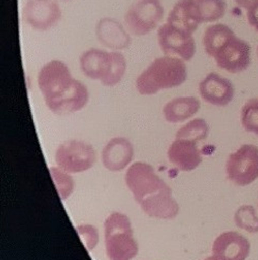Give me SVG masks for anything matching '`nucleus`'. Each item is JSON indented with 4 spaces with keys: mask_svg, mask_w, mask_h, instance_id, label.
I'll list each match as a JSON object with an SVG mask.
<instances>
[{
    "mask_svg": "<svg viewBox=\"0 0 258 260\" xmlns=\"http://www.w3.org/2000/svg\"><path fill=\"white\" fill-rule=\"evenodd\" d=\"M38 84L48 109L58 115L82 110L90 99L85 84L75 79L68 65L60 60L43 65L38 74Z\"/></svg>",
    "mask_w": 258,
    "mask_h": 260,
    "instance_id": "1",
    "label": "nucleus"
},
{
    "mask_svg": "<svg viewBox=\"0 0 258 260\" xmlns=\"http://www.w3.org/2000/svg\"><path fill=\"white\" fill-rule=\"evenodd\" d=\"M125 181L140 207L150 218H176L179 206L172 198L171 188L156 174L152 166L145 162H136L126 172Z\"/></svg>",
    "mask_w": 258,
    "mask_h": 260,
    "instance_id": "2",
    "label": "nucleus"
},
{
    "mask_svg": "<svg viewBox=\"0 0 258 260\" xmlns=\"http://www.w3.org/2000/svg\"><path fill=\"white\" fill-rule=\"evenodd\" d=\"M187 78L188 71L184 60L163 56L155 59L138 76L136 88L141 95H155L163 90L177 88Z\"/></svg>",
    "mask_w": 258,
    "mask_h": 260,
    "instance_id": "3",
    "label": "nucleus"
},
{
    "mask_svg": "<svg viewBox=\"0 0 258 260\" xmlns=\"http://www.w3.org/2000/svg\"><path fill=\"white\" fill-rule=\"evenodd\" d=\"M79 65L88 78L99 80L103 85L112 88L124 78L127 62L120 51H107L91 48L81 53Z\"/></svg>",
    "mask_w": 258,
    "mask_h": 260,
    "instance_id": "4",
    "label": "nucleus"
},
{
    "mask_svg": "<svg viewBox=\"0 0 258 260\" xmlns=\"http://www.w3.org/2000/svg\"><path fill=\"white\" fill-rule=\"evenodd\" d=\"M104 231L106 253L110 260H133L137 256L139 246L126 214L112 212L104 223Z\"/></svg>",
    "mask_w": 258,
    "mask_h": 260,
    "instance_id": "5",
    "label": "nucleus"
},
{
    "mask_svg": "<svg viewBox=\"0 0 258 260\" xmlns=\"http://www.w3.org/2000/svg\"><path fill=\"white\" fill-rule=\"evenodd\" d=\"M164 15L165 9L160 0H137L126 12V29L136 37L147 36L158 28Z\"/></svg>",
    "mask_w": 258,
    "mask_h": 260,
    "instance_id": "6",
    "label": "nucleus"
},
{
    "mask_svg": "<svg viewBox=\"0 0 258 260\" xmlns=\"http://www.w3.org/2000/svg\"><path fill=\"white\" fill-rule=\"evenodd\" d=\"M227 175L230 181L240 187L249 186L258 178V147L244 144L227 161Z\"/></svg>",
    "mask_w": 258,
    "mask_h": 260,
    "instance_id": "7",
    "label": "nucleus"
},
{
    "mask_svg": "<svg viewBox=\"0 0 258 260\" xmlns=\"http://www.w3.org/2000/svg\"><path fill=\"white\" fill-rule=\"evenodd\" d=\"M158 43L165 56L176 57L185 62L196 56L197 45L193 34L169 23L159 27Z\"/></svg>",
    "mask_w": 258,
    "mask_h": 260,
    "instance_id": "8",
    "label": "nucleus"
},
{
    "mask_svg": "<svg viewBox=\"0 0 258 260\" xmlns=\"http://www.w3.org/2000/svg\"><path fill=\"white\" fill-rule=\"evenodd\" d=\"M96 160L94 148L78 140L62 143L56 151V162L59 169L71 174L90 170Z\"/></svg>",
    "mask_w": 258,
    "mask_h": 260,
    "instance_id": "9",
    "label": "nucleus"
},
{
    "mask_svg": "<svg viewBox=\"0 0 258 260\" xmlns=\"http://www.w3.org/2000/svg\"><path fill=\"white\" fill-rule=\"evenodd\" d=\"M217 65L232 74L245 71L251 63V46L246 41L232 36L213 57Z\"/></svg>",
    "mask_w": 258,
    "mask_h": 260,
    "instance_id": "10",
    "label": "nucleus"
},
{
    "mask_svg": "<svg viewBox=\"0 0 258 260\" xmlns=\"http://www.w3.org/2000/svg\"><path fill=\"white\" fill-rule=\"evenodd\" d=\"M62 17L56 0H27L23 9L25 23L34 30L47 31L56 27Z\"/></svg>",
    "mask_w": 258,
    "mask_h": 260,
    "instance_id": "11",
    "label": "nucleus"
},
{
    "mask_svg": "<svg viewBox=\"0 0 258 260\" xmlns=\"http://www.w3.org/2000/svg\"><path fill=\"white\" fill-rule=\"evenodd\" d=\"M199 92L206 103L224 107L228 106L235 96L233 83L217 73H210L199 84Z\"/></svg>",
    "mask_w": 258,
    "mask_h": 260,
    "instance_id": "12",
    "label": "nucleus"
},
{
    "mask_svg": "<svg viewBox=\"0 0 258 260\" xmlns=\"http://www.w3.org/2000/svg\"><path fill=\"white\" fill-rule=\"evenodd\" d=\"M95 35L105 47L120 51L132 44L131 32L113 17H103L95 26Z\"/></svg>",
    "mask_w": 258,
    "mask_h": 260,
    "instance_id": "13",
    "label": "nucleus"
},
{
    "mask_svg": "<svg viewBox=\"0 0 258 260\" xmlns=\"http://www.w3.org/2000/svg\"><path fill=\"white\" fill-rule=\"evenodd\" d=\"M250 251V241L236 232L221 234L212 244V254L225 260H245Z\"/></svg>",
    "mask_w": 258,
    "mask_h": 260,
    "instance_id": "14",
    "label": "nucleus"
},
{
    "mask_svg": "<svg viewBox=\"0 0 258 260\" xmlns=\"http://www.w3.org/2000/svg\"><path fill=\"white\" fill-rule=\"evenodd\" d=\"M168 158L172 165L184 172L196 170L202 162L197 142L186 139H175L172 142L168 149Z\"/></svg>",
    "mask_w": 258,
    "mask_h": 260,
    "instance_id": "15",
    "label": "nucleus"
},
{
    "mask_svg": "<svg viewBox=\"0 0 258 260\" xmlns=\"http://www.w3.org/2000/svg\"><path fill=\"white\" fill-rule=\"evenodd\" d=\"M134 159V146L125 138L111 139L103 149L104 167L111 172L124 170Z\"/></svg>",
    "mask_w": 258,
    "mask_h": 260,
    "instance_id": "16",
    "label": "nucleus"
},
{
    "mask_svg": "<svg viewBox=\"0 0 258 260\" xmlns=\"http://www.w3.org/2000/svg\"><path fill=\"white\" fill-rule=\"evenodd\" d=\"M200 108L201 104L196 97H176V99H173L165 105L163 113L165 120L168 123L176 124L185 122L193 115H196Z\"/></svg>",
    "mask_w": 258,
    "mask_h": 260,
    "instance_id": "17",
    "label": "nucleus"
},
{
    "mask_svg": "<svg viewBox=\"0 0 258 260\" xmlns=\"http://www.w3.org/2000/svg\"><path fill=\"white\" fill-rule=\"evenodd\" d=\"M189 4L193 17L200 25L221 19L228 7L224 0H189Z\"/></svg>",
    "mask_w": 258,
    "mask_h": 260,
    "instance_id": "18",
    "label": "nucleus"
},
{
    "mask_svg": "<svg viewBox=\"0 0 258 260\" xmlns=\"http://www.w3.org/2000/svg\"><path fill=\"white\" fill-rule=\"evenodd\" d=\"M167 23L195 34L200 24L193 17L189 0H178L170 11Z\"/></svg>",
    "mask_w": 258,
    "mask_h": 260,
    "instance_id": "19",
    "label": "nucleus"
},
{
    "mask_svg": "<svg viewBox=\"0 0 258 260\" xmlns=\"http://www.w3.org/2000/svg\"><path fill=\"white\" fill-rule=\"evenodd\" d=\"M234 35V31L224 24L209 26L203 37V45L206 55L213 58L220 47Z\"/></svg>",
    "mask_w": 258,
    "mask_h": 260,
    "instance_id": "20",
    "label": "nucleus"
},
{
    "mask_svg": "<svg viewBox=\"0 0 258 260\" xmlns=\"http://www.w3.org/2000/svg\"><path fill=\"white\" fill-rule=\"evenodd\" d=\"M209 134V126L203 118H195L185 126H182L176 133V139L191 140L193 142L205 140Z\"/></svg>",
    "mask_w": 258,
    "mask_h": 260,
    "instance_id": "21",
    "label": "nucleus"
},
{
    "mask_svg": "<svg viewBox=\"0 0 258 260\" xmlns=\"http://www.w3.org/2000/svg\"><path fill=\"white\" fill-rule=\"evenodd\" d=\"M234 220L239 229L244 230L251 234L258 233V216L253 206H241L235 212Z\"/></svg>",
    "mask_w": 258,
    "mask_h": 260,
    "instance_id": "22",
    "label": "nucleus"
},
{
    "mask_svg": "<svg viewBox=\"0 0 258 260\" xmlns=\"http://www.w3.org/2000/svg\"><path fill=\"white\" fill-rule=\"evenodd\" d=\"M240 121L245 132L258 136V99H252L244 104Z\"/></svg>",
    "mask_w": 258,
    "mask_h": 260,
    "instance_id": "23",
    "label": "nucleus"
},
{
    "mask_svg": "<svg viewBox=\"0 0 258 260\" xmlns=\"http://www.w3.org/2000/svg\"><path fill=\"white\" fill-rule=\"evenodd\" d=\"M51 175L55 181V185L58 188V192L62 200H67L72 192L74 191V181L73 179L61 169L50 168Z\"/></svg>",
    "mask_w": 258,
    "mask_h": 260,
    "instance_id": "24",
    "label": "nucleus"
},
{
    "mask_svg": "<svg viewBox=\"0 0 258 260\" xmlns=\"http://www.w3.org/2000/svg\"><path fill=\"white\" fill-rule=\"evenodd\" d=\"M76 231L87 250L89 252L92 251L99 242V234L95 227L91 225H81L76 227Z\"/></svg>",
    "mask_w": 258,
    "mask_h": 260,
    "instance_id": "25",
    "label": "nucleus"
},
{
    "mask_svg": "<svg viewBox=\"0 0 258 260\" xmlns=\"http://www.w3.org/2000/svg\"><path fill=\"white\" fill-rule=\"evenodd\" d=\"M249 24L258 32V5L248 10Z\"/></svg>",
    "mask_w": 258,
    "mask_h": 260,
    "instance_id": "26",
    "label": "nucleus"
},
{
    "mask_svg": "<svg viewBox=\"0 0 258 260\" xmlns=\"http://www.w3.org/2000/svg\"><path fill=\"white\" fill-rule=\"evenodd\" d=\"M234 2L238 7L245 10H250L258 5V0H234Z\"/></svg>",
    "mask_w": 258,
    "mask_h": 260,
    "instance_id": "27",
    "label": "nucleus"
},
{
    "mask_svg": "<svg viewBox=\"0 0 258 260\" xmlns=\"http://www.w3.org/2000/svg\"><path fill=\"white\" fill-rule=\"evenodd\" d=\"M204 260H225V259H224V258H222V257L216 256V255H212V256L207 257L206 259H204Z\"/></svg>",
    "mask_w": 258,
    "mask_h": 260,
    "instance_id": "28",
    "label": "nucleus"
},
{
    "mask_svg": "<svg viewBox=\"0 0 258 260\" xmlns=\"http://www.w3.org/2000/svg\"><path fill=\"white\" fill-rule=\"evenodd\" d=\"M61 2H70V0H61Z\"/></svg>",
    "mask_w": 258,
    "mask_h": 260,
    "instance_id": "29",
    "label": "nucleus"
},
{
    "mask_svg": "<svg viewBox=\"0 0 258 260\" xmlns=\"http://www.w3.org/2000/svg\"><path fill=\"white\" fill-rule=\"evenodd\" d=\"M257 56H258V47H257Z\"/></svg>",
    "mask_w": 258,
    "mask_h": 260,
    "instance_id": "30",
    "label": "nucleus"
}]
</instances>
